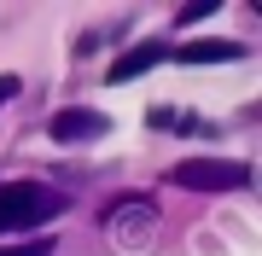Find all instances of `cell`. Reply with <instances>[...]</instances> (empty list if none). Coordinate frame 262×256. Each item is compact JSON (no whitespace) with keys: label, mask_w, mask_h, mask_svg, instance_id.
Instances as JSON below:
<instances>
[{"label":"cell","mask_w":262,"mask_h":256,"mask_svg":"<svg viewBox=\"0 0 262 256\" xmlns=\"http://www.w3.org/2000/svg\"><path fill=\"white\" fill-rule=\"evenodd\" d=\"M53 216H64L58 187H47V180H6L0 187V233H29Z\"/></svg>","instance_id":"obj_1"},{"label":"cell","mask_w":262,"mask_h":256,"mask_svg":"<svg viewBox=\"0 0 262 256\" xmlns=\"http://www.w3.org/2000/svg\"><path fill=\"white\" fill-rule=\"evenodd\" d=\"M169 180L187 192H239V187H251V169L239 157H181L169 169Z\"/></svg>","instance_id":"obj_2"},{"label":"cell","mask_w":262,"mask_h":256,"mask_svg":"<svg viewBox=\"0 0 262 256\" xmlns=\"http://www.w3.org/2000/svg\"><path fill=\"white\" fill-rule=\"evenodd\" d=\"M163 58H169V41H140V47H128V53H122L111 70H105V82H111V87H122V82L146 76L151 64H163Z\"/></svg>","instance_id":"obj_3"},{"label":"cell","mask_w":262,"mask_h":256,"mask_svg":"<svg viewBox=\"0 0 262 256\" xmlns=\"http://www.w3.org/2000/svg\"><path fill=\"white\" fill-rule=\"evenodd\" d=\"M105 128H111V123H105L99 111H58L53 123H47V134H53L58 146H76V140H99Z\"/></svg>","instance_id":"obj_4"},{"label":"cell","mask_w":262,"mask_h":256,"mask_svg":"<svg viewBox=\"0 0 262 256\" xmlns=\"http://www.w3.org/2000/svg\"><path fill=\"white\" fill-rule=\"evenodd\" d=\"M175 58L181 64H233L245 58V41H181Z\"/></svg>","instance_id":"obj_5"},{"label":"cell","mask_w":262,"mask_h":256,"mask_svg":"<svg viewBox=\"0 0 262 256\" xmlns=\"http://www.w3.org/2000/svg\"><path fill=\"white\" fill-rule=\"evenodd\" d=\"M210 12H215V6H210V0H192V6H181V12H175V18H181V24H198V18H210Z\"/></svg>","instance_id":"obj_6"},{"label":"cell","mask_w":262,"mask_h":256,"mask_svg":"<svg viewBox=\"0 0 262 256\" xmlns=\"http://www.w3.org/2000/svg\"><path fill=\"white\" fill-rule=\"evenodd\" d=\"M0 256H53V245H0Z\"/></svg>","instance_id":"obj_7"},{"label":"cell","mask_w":262,"mask_h":256,"mask_svg":"<svg viewBox=\"0 0 262 256\" xmlns=\"http://www.w3.org/2000/svg\"><path fill=\"white\" fill-rule=\"evenodd\" d=\"M18 87H24L18 76H0V111H6V105H12V99H18Z\"/></svg>","instance_id":"obj_8"}]
</instances>
